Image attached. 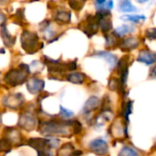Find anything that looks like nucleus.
Here are the masks:
<instances>
[{"label":"nucleus","instance_id":"nucleus-23","mask_svg":"<svg viewBox=\"0 0 156 156\" xmlns=\"http://www.w3.org/2000/svg\"><path fill=\"white\" fill-rule=\"evenodd\" d=\"M74 151V145L70 143H68V144H63L59 150L58 151V155H69V154H72Z\"/></svg>","mask_w":156,"mask_h":156},{"label":"nucleus","instance_id":"nucleus-7","mask_svg":"<svg viewBox=\"0 0 156 156\" xmlns=\"http://www.w3.org/2000/svg\"><path fill=\"white\" fill-rule=\"evenodd\" d=\"M25 102V98L21 93H15V94H10L6 96L4 101L3 104L12 110H17L20 107L23 106Z\"/></svg>","mask_w":156,"mask_h":156},{"label":"nucleus","instance_id":"nucleus-15","mask_svg":"<svg viewBox=\"0 0 156 156\" xmlns=\"http://www.w3.org/2000/svg\"><path fill=\"white\" fill-rule=\"evenodd\" d=\"M92 56L101 57V58H105V59L108 61V63L110 64L111 69H113V68L117 65V63H118V58H117L115 55H113V54H112V53H110V52H106V51H99V52L94 53Z\"/></svg>","mask_w":156,"mask_h":156},{"label":"nucleus","instance_id":"nucleus-6","mask_svg":"<svg viewBox=\"0 0 156 156\" xmlns=\"http://www.w3.org/2000/svg\"><path fill=\"white\" fill-rule=\"evenodd\" d=\"M17 125L25 131L31 132L37 127V119L31 111H26L20 115Z\"/></svg>","mask_w":156,"mask_h":156},{"label":"nucleus","instance_id":"nucleus-8","mask_svg":"<svg viewBox=\"0 0 156 156\" xmlns=\"http://www.w3.org/2000/svg\"><path fill=\"white\" fill-rule=\"evenodd\" d=\"M27 88L28 92L31 94H37L41 93L45 88V81L41 79H38L35 76L31 77L29 80H27Z\"/></svg>","mask_w":156,"mask_h":156},{"label":"nucleus","instance_id":"nucleus-1","mask_svg":"<svg viewBox=\"0 0 156 156\" xmlns=\"http://www.w3.org/2000/svg\"><path fill=\"white\" fill-rule=\"evenodd\" d=\"M73 122L74 120H39L37 130L44 136L71 137L72 135H74Z\"/></svg>","mask_w":156,"mask_h":156},{"label":"nucleus","instance_id":"nucleus-16","mask_svg":"<svg viewBox=\"0 0 156 156\" xmlns=\"http://www.w3.org/2000/svg\"><path fill=\"white\" fill-rule=\"evenodd\" d=\"M54 19L62 24H68L71 19V13L67 10H58L54 15Z\"/></svg>","mask_w":156,"mask_h":156},{"label":"nucleus","instance_id":"nucleus-38","mask_svg":"<svg viewBox=\"0 0 156 156\" xmlns=\"http://www.w3.org/2000/svg\"><path fill=\"white\" fill-rule=\"evenodd\" d=\"M72 154H73V155H78V154H82V152H80V151H76V152H73V153H72Z\"/></svg>","mask_w":156,"mask_h":156},{"label":"nucleus","instance_id":"nucleus-13","mask_svg":"<svg viewBox=\"0 0 156 156\" xmlns=\"http://www.w3.org/2000/svg\"><path fill=\"white\" fill-rule=\"evenodd\" d=\"M137 61L144 63L146 65H152L155 62L156 58L155 56L153 53H151L149 50L144 49V50L140 51L139 56L137 58Z\"/></svg>","mask_w":156,"mask_h":156},{"label":"nucleus","instance_id":"nucleus-33","mask_svg":"<svg viewBox=\"0 0 156 156\" xmlns=\"http://www.w3.org/2000/svg\"><path fill=\"white\" fill-rule=\"evenodd\" d=\"M81 131H82V124L78 120H74V122H73L74 134H79L80 133H81Z\"/></svg>","mask_w":156,"mask_h":156},{"label":"nucleus","instance_id":"nucleus-5","mask_svg":"<svg viewBox=\"0 0 156 156\" xmlns=\"http://www.w3.org/2000/svg\"><path fill=\"white\" fill-rule=\"evenodd\" d=\"M79 28L81 29L89 37H91L94 36L99 29V20L95 16L88 15L86 16V19L80 23Z\"/></svg>","mask_w":156,"mask_h":156},{"label":"nucleus","instance_id":"nucleus-40","mask_svg":"<svg viewBox=\"0 0 156 156\" xmlns=\"http://www.w3.org/2000/svg\"><path fill=\"white\" fill-rule=\"evenodd\" d=\"M0 53H3V54H4V53H5V49H4V48H1V49H0Z\"/></svg>","mask_w":156,"mask_h":156},{"label":"nucleus","instance_id":"nucleus-4","mask_svg":"<svg viewBox=\"0 0 156 156\" xmlns=\"http://www.w3.org/2000/svg\"><path fill=\"white\" fill-rule=\"evenodd\" d=\"M27 144L35 149L38 155H51L48 151L57 148L59 144L58 139H45V138H31L27 141Z\"/></svg>","mask_w":156,"mask_h":156},{"label":"nucleus","instance_id":"nucleus-18","mask_svg":"<svg viewBox=\"0 0 156 156\" xmlns=\"http://www.w3.org/2000/svg\"><path fill=\"white\" fill-rule=\"evenodd\" d=\"M112 135L115 136V137L122 136L123 131L125 133V135H127V127L126 126L123 127V125H122V122L120 120H117V121L114 122V123L112 126Z\"/></svg>","mask_w":156,"mask_h":156},{"label":"nucleus","instance_id":"nucleus-36","mask_svg":"<svg viewBox=\"0 0 156 156\" xmlns=\"http://www.w3.org/2000/svg\"><path fill=\"white\" fill-rule=\"evenodd\" d=\"M105 2H106V0H96L97 5H103Z\"/></svg>","mask_w":156,"mask_h":156},{"label":"nucleus","instance_id":"nucleus-34","mask_svg":"<svg viewBox=\"0 0 156 156\" xmlns=\"http://www.w3.org/2000/svg\"><path fill=\"white\" fill-rule=\"evenodd\" d=\"M150 76L153 77V78H156V67H154V68L152 69V71H151V73H150Z\"/></svg>","mask_w":156,"mask_h":156},{"label":"nucleus","instance_id":"nucleus-3","mask_svg":"<svg viewBox=\"0 0 156 156\" xmlns=\"http://www.w3.org/2000/svg\"><path fill=\"white\" fill-rule=\"evenodd\" d=\"M20 41L22 48L29 55H33L44 48V43L39 41L37 34L32 31L24 30L21 34Z\"/></svg>","mask_w":156,"mask_h":156},{"label":"nucleus","instance_id":"nucleus-11","mask_svg":"<svg viewBox=\"0 0 156 156\" xmlns=\"http://www.w3.org/2000/svg\"><path fill=\"white\" fill-rule=\"evenodd\" d=\"M140 44V41L136 37H127L119 42V47L122 51H130L132 49L136 48Z\"/></svg>","mask_w":156,"mask_h":156},{"label":"nucleus","instance_id":"nucleus-37","mask_svg":"<svg viewBox=\"0 0 156 156\" xmlns=\"http://www.w3.org/2000/svg\"><path fill=\"white\" fill-rule=\"evenodd\" d=\"M0 19H2L3 21H5V19H6V18H5V16L1 11H0Z\"/></svg>","mask_w":156,"mask_h":156},{"label":"nucleus","instance_id":"nucleus-2","mask_svg":"<svg viewBox=\"0 0 156 156\" xmlns=\"http://www.w3.org/2000/svg\"><path fill=\"white\" fill-rule=\"evenodd\" d=\"M30 74V68L27 64H20L16 69H11L8 70L4 77V81L12 86L16 87L27 82L28 76Z\"/></svg>","mask_w":156,"mask_h":156},{"label":"nucleus","instance_id":"nucleus-24","mask_svg":"<svg viewBox=\"0 0 156 156\" xmlns=\"http://www.w3.org/2000/svg\"><path fill=\"white\" fill-rule=\"evenodd\" d=\"M24 9H17V11L16 12L15 14V17H16V20L14 21L15 23L18 24V26H26V22H25V16H24Z\"/></svg>","mask_w":156,"mask_h":156},{"label":"nucleus","instance_id":"nucleus-42","mask_svg":"<svg viewBox=\"0 0 156 156\" xmlns=\"http://www.w3.org/2000/svg\"><path fill=\"white\" fill-rule=\"evenodd\" d=\"M30 1L32 2V1H37V0H30Z\"/></svg>","mask_w":156,"mask_h":156},{"label":"nucleus","instance_id":"nucleus-12","mask_svg":"<svg viewBox=\"0 0 156 156\" xmlns=\"http://www.w3.org/2000/svg\"><path fill=\"white\" fill-rule=\"evenodd\" d=\"M1 29H0V35L2 37L4 45L7 48H11L12 46H14V44L16 43V37H13L9 34L5 24V23H1L0 24Z\"/></svg>","mask_w":156,"mask_h":156},{"label":"nucleus","instance_id":"nucleus-27","mask_svg":"<svg viewBox=\"0 0 156 156\" xmlns=\"http://www.w3.org/2000/svg\"><path fill=\"white\" fill-rule=\"evenodd\" d=\"M85 2L86 0H69V5L72 9L76 11H80L83 7Z\"/></svg>","mask_w":156,"mask_h":156},{"label":"nucleus","instance_id":"nucleus-25","mask_svg":"<svg viewBox=\"0 0 156 156\" xmlns=\"http://www.w3.org/2000/svg\"><path fill=\"white\" fill-rule=\"evenodd\" d=\"M133 112V101H129L126 104L122 106V115L126 122H129V115Z\"/></svg>","mask_w":156,"mask_h":156},{"label":"nucleus","instance_id":"nucleus-29","mask_svg":"<svg viewBox=\"0 0 156 156\" xmlns=\"http://www.w3.org/2000/svg\"><path fill=\"white\" fill-rule=\"evenodd\" d=\"M129 59H130V57L128 55L126 56H123L121 60L119 61V72L122 71L123 69H128L129 68Z\"/></svg>","mask_w":156,"mask_h":156},{"label":"nucleus","instance_id":"nucleus-20","mask_svg":"<svg viewBox=\"0 0 156 156\" xmlns=\"http://www.w3.org/2000/svg\"><path fill=\"white\" fill-rule=\"evenodd\" d=\"M119 38L114 33L112 34H106L105 35V39H106V48H115L117 45H119V42H118V39Z\"/></svg>","mask_w":156,"mask_h":156},{"label":"nucleus","instance_id":"nucleus-9","mask_svg":"<svg viewBox=\"0 0 156 156\" xmlns=\"http://www.w3.org/2000/svg\"><path fill=\"white\" fill-rule=\"evenodd\" d=\"M90 149L98 155H104L109 151V146L107 143L102 139H95L90 142Z\"/></svg>","mask_w":156,"mask_h":156},{"label":"nucleus","instance_id":"nucleus-31","mask_svg":"<svg viewBox=\"0 0 156 156\" xmlns=\"http://www.w3.org/2000/svg\"><path fill=\"white\" fill-rule=\"evenodd\" d=\"M59 109H60V112H59V115L60 116H62L63 118H70V117H72L73 115H74V112H71V111H69V110H68V109H65V108H63L61 105L59 106Z\"/></svg>","mask_w":156,"mask_h":156},{"label":"nucleus","instance_id":"nucleus-10","mask_svg":"<svg viewBox=\"0 0 156 156\" xmlns=\"http://www.w3.org/2000/svg\"><path fill=\"white\" fill-rule=\"evenodd\" d=\"M4 133L6 134L5 137H7L12 142V144L15 143V144H16L17 146L23 145V144H22L23 137L21 136L20 133L16 129H15L13 127H5V131H4Z\"/></svg>","mask_w":156,"mask_h":156},{"label":"nucleus","instance_id":"nucleus-41","mask_svg":"<svg viewBox=\"0 0 156 156\" xmlns=\"http://www.w3.org/2000/svg\"><path fill=\"white\" fill-rule=\"evenodd\" d=\"M1 123H2V120H1V113H0V125H1Z\"/></svg>","mask_w":156,"mask_h":156},{"label":"nucleus","instance_id":"nucleus-30","mask_svg":"<svg viewBox=\"0 0 156 156\" xmlns=\"http://www.w3.org/2000/svg\"><path fill=\"white\" fill-rule=\"evenodd\" d=\"M109 89L111 90H118L119 88H121V82L115 79V78H112L110 80H109Z\"/></svg>","mask_w":156,"mask_h":156},{"label":"nucleus","instance_id":"nucleus-39","mask_svg":"<svg viewBox=\"0 0 156 156\" xmlns=\"http://www.w3.org/2000/svg\"><path fill=\"white\" fill-rule=\"evenodd\" d=\"M138 3H140V4H144V3H145V2H147L148 0H136Z\"/></svg>","mask_w":156,"mask_h":156},{"label":"nucleus","instance_id":"nucleus-32","mask_svg":"<svg viewBox=\"0 0 156 156\" xmlns=\"http://www.w3.org/2000/svg\"><path fill=\"white\" fill-rule=\"evenodd\" d=\"M145 37L149 39V40H154L156 39V28H149L146 30L145 32Z\"/></svg>","mask_w":156,"mask_h":156},{"label":"nucleus","instance_id":"nucleus-19","mask_svg":"<svg viewBox=\"0 0 156 156\" xmlns=\"http://www.w3.org/2000/svg\"><path fill=\"white\" fill-rule=\"evenodd\" d=\"M134 30V27H132V26H128V25H124V26H122V27H119L118 28H116L113 33L118 37H124L125 35L129 34V33H132L133 31Z\"/></svg>","mask_w":156,"mask_h":156},{"label":"nucleus","instance_id":"nucleus-17","mask_svg":"<svg viewBox=\"0 0 156 156\" xmlns=\"http://www.w3.org/2000/svg\"><path fill=\"white\" fill-rule=\"evenodd\" d=\"M66 80L73 84H83L85 80V75L80 72H73L68 74Z\"/></svg>","mask_w":156,"mask_h":156},{"label":"nucleus","instance_id":"nucleus-21","mask_svg":"<svg viewBox=\"0 0 156 156\" xmlns=\"http://www.w3.org/2000/svg\"><path fill=\"white\" fill-rule=\"evenodd\" d=\"M12 142L7 138V137H4L0 140V153H4V154H7L11 151L12 149Z\"/></svg>","mask_w":156,"mask_h":156},{"label":"nucleus","instance_id":"nucleus-28","mask_svg":"<svg viewBox=\"0 0 156 156\" xmlns=\"http://www.w3.org/2000/svg\"><path fill=\"white\" fill-rule=\"evenodd\" d=\"M119 154L122 156H136L138 155V153L134 149L128 147V146H125L122 149V151L120 152Z\"/></svg>","mask_w":156,"mask_h":156},{"label":"nucleus","instance_id":"nucleus-22","mask_svg":"<svg viewBox=\"0 0 156 156\" xmlns=\"http://www.w3.org/2000/svg\"><path fill=\"white\" fill-rule=\"evenodd\" d=\"M120 11L121 12H133L137 11V7L134 6L130 0H122L120 4Z\"/></svg>","mask_w":156,"mask_h":156},{"label":"nucleus","instance_id":"nucleus-35","mask_svg":"<svg viewBox=\"0 0 156 156\" xmlns=\"http://www.w3.org/2000/svg\"><path fill=\"white\" fill-rule=\"evenodd\" d=\"M107 6L109 9H112L113 7V1L112 0H109V2L107 3Z\"/></svg>","mask_w":156,"mask_h":156},{"label":"nucleus","instance_id":"nucleus-14","mask_svg":"<svg viewBox=\"0 0 156 156\" xmlns=\"http://www.w3.org/2000/svg\"><path fill=\"white\" fill-rule=\"evenodd\" d=\"M100 106V100L98 97H95V96H92L90 97L84 104V107H83V112L85 114H89L91 112L97 110Z\"/></svg>","mask_w":156,"mask_h":156},{"label":"nucleus","instance_id":"nucleus-26","mask_svg":"<svg viewBox=\"0 0 156 156\" xmlns=\"http://www.w3.org/2000/svg\"><path fill=\"white\" fill-rule=\"evenodd\" d=\"M121 19L123 21H130L133 23H139L142 20H145L144 16H132V15H126L121 16Z\"/></svg>","mask_w":156,"mask_h":156}]
</instances>
